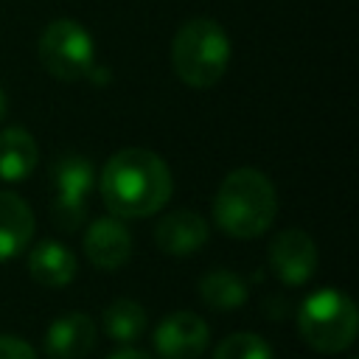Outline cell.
Here are the masks:
<instances>
[{"mask_svg":"<svg viewBox=\"0 0 359 359\" xmlns=\"http://www.w3.org/2000/svg\"><path fill=\"white\" fill-rule=\"evenodd\" d=\"M98 191L112 216L146 219L165 208L174 180L160 154L149 149H121L104 163Z\"/></svg>","mask_w":359,"mask_h":359,"instance_id":"1","label":"cell"},{"mask_svg":"<svg viewBox=\"0 0 359 359\" xmlns=\"http://www.w3.org/2000/svg\"><path fill=\"white\" fill-rule=\"evenodd\" d=\"M278 213L272 180L258 168L230 171L213 199V222L233 238H258L269 230Z\"/></svg>","mask_w":359,"mask_h":359,"instance_id":"2","label":"cell"},{"mask_svg":"<svg viewBox=\"0 0 359 359\" xmlns=\"http://www.w3.org/2000/svg\"><path fill=\"white\" fill-rule=\"evenodd\" d=\"M171 65L182 84L208 90L222 81L230 65V36L210 17L188 20L171 42Z\"/></svg>","mask_w":359,"mask_h":359,"instance_id":"3","label":"cell"},{"mask_svg":"<svg viewBox=\"0 0 359 359\" xmlns=\"http://www.w3.org/2000/svg\"><path fill=\"white\" fill-rule=\"evenodd\" d=\"M297 331L309 348L320 353H342L353 345L359 331L356 306L339 289H317L297 309Z\"/></svg>","mask_w":359,"mask_h":359,"instance_id":"4","label":"cell"},{"mask_svg":"<svg viewBox=\"0 0 359 359\" xmlns=\"http://www.w3.org/2000/svg\"><path fill=\"white\" fill-rule=\"evenodd\" d=\"M39 62L59 81H79L93 73L95 45L76 20H53L39 36Z\"/></svg>","mask_w":359,"mask_h":359,"instance_id":"5","label":"cell"},{"mask_svg":"<svg viewBox=\"0 0 359 359\" xmlns=\"http://www.w3.org/2000/svg\"><path fill=\"white\" fill-rule=\"evenodd\" d=\"M50 185H53V202H50V219L59 230L73 233L87 219V194L95 185V168L84 154H62L50 165Z\"/></svg>","mask_w":359,"mask_h":359,"instance_id":"6","label":"cell"},{"mask_svg":"<svg viewBox=\"0 0 359 359\" xmlns=\"http://www.w3.org/2000/svg\"><path fill=\"white\" fill-rule=\"evenodd\" d=\"M269 266L286 286H303L317 272V244L306 230L289 227L269 241Z\"/></svg>","mask_w":359,"mask_h":359,"instance_id":"7","label":"cell"},{"mask_svg":"<svg viewBox=\"0 0 359 359\" xmlns=\"http://www.w3.org/2000/svg\"><path fill=\"white\" fill-rule=\"evenodd\" d=\"M151 339L160 359H199L210 342V328L194 311H174L160 320Z\"/></svg>","mask_w":359,"mask_h":359,"instance_id":"8","label":"cell"},{"mask_svg":"<svg viewBox=\"0 0 359 359\" xmlns=\"http://www.w3.org/2000/svg\"><path fill=\"white\" fill-rule=\"evenodd\" d=\"M84 255L98 269H121L132 258V236L118 216L95 219L84 233Z\"/></svg>","mask_w":359,"mask_h":359,"instance_id":"9","label":"cell"},{"mask_svg":"<svg viewBox=\"0 0 359 359\" xmlns=\"http://www.w3.org/2000/svg\"><path fill=\"white\" fill-rule=\"evenodd\" d=\"M95 323L81 311H70L48 325L42 345L50 359H84L95 348Z\"/></svg>","mask_w":359,"mask_h":359,"instance_id":"10","label":"cell"},{"mask_svg":"<svg viewBox=\"0 0 359 359\" xmlns=\"http://www.w3.org/2000/svg\"><path fill=\"white\" fill-rule=\"evenodd\" d=\"M208 222L194 210H174L154 227V244L165 255H191L208 244Z\"/></svg>","mask_w":359,"mask_h":359,"instance_id":"11","label":"cell"},{"mask_svg":"<svg viewBox=\"0 0 359 359\" xmlns=\"http://www.w3.org/2000/svg\"><path fill=\"white\" fill-rule=\"evenodd\" d=\"M34 210L11 191H0V261L17 258L34 238Z\"/></svg>","mask_w":359,"mask_h":359,"instance_id":"12","label":"cell"},{"mask_svg":"<svg viewBox=\"0 0 359 359\" xmlns=\"http://www.w3.org/2000/svg\"><path fill=\"white\" fill-rule=\"evenodd\" d=\"M76 269H79L76 255L62 241L45 238L28 252V272L39 286L62 289L76 278Z\"/></svg>","mask_w":359,"mask_h":359,"instance_id":"13","label":"cell"},{"mask_svg":"<svg viewBox=\"0 0 359 359\" xmlns=\"http://www.w3.org/2000/svg\"><path fill=\"white\" fill-rule=\"evenodd\" d=\"M39 163L36 140L22 126H8L0 132V180L22 182L34 174Z\"/></svg>","mask_w":359,"mask_h":359,"instance_id":"14","label":"cell"},{"mask_svg":"<svg viewBox=\"0 0 359 359\" xmlns=\"http://www.w3.org/2000/svg\"><path fill=\"white\" fill-rule=\"evenodd\" d=\"M199 297L205 300V306L216 311H233L247 303L250 286L241 275L230 269H213L199 280Z\"/></svg>","mask_w":359,"mask_h":359,"instance_id":"15","label":"cell"},{"mask_svg":"<svg viewBox=\"0 0 359 359\" xmlns=\"http://www.w3.org/2000/svg\"><path fill=\"white\" fill-rule=\"evenodd\" d=\"M104 334L109 339H118V342H132L137 337H143L146 325H149V317H146V309L129 297H121V300H112L107 309H104Z\"/></svg>","mask_w":359,"mask_h":359,"instance_id":"16","label":"cell"},{"mask_svg":"<svg viewBox=\"0 0 359 359\" xmlns=\"http://www.w3.org/2000/svg\"><path fill=\"white\" fill-rule=\"evenodd\" d=\"M213 359H272V348L264 337L252 331H238L216 345Z\"/></svg>","mask_w":359,"mask_h":359,"instance_id":"17","label":"cell"},{"mask_svg":"<svg viewBox=\"0 0 359 359\" xmlns=\"http://www.w3.org/2000/svg\"><path fill=\"white\" fill-rule=\"evenodd\" d=\"M0 359H36V353L25 339L0 334Z\"/></svg>","mask_w":359,"mask_h":359,"instance_id":"18","label":"cell"},{"mask_svg":"<svg viewBox=\"0 0 359 359\" xmlns=\"http://www.w3.org/2000/svg\"><path fill=\"white\" fill-rule=\"evenodd\" d=\"M107 359H151V356H149V353H143V351H137V348H121V351L109 353Z\"/></svg>","mask_w":359,"mask_h":359,"instance_id":"19","label":"cell"},{"mask_svg":"<svg viewBox=\"0 0 359 359\" xmlns=\"http://www.w3.org/2000/svg\"><path fill=\"white\" fill-rule=\"evenodd\" d=\"M6 118V95H3V90H0V121Z\"/></svg>","mask_w":359,"mask_h":359,"instance_id":"20","label":"cell"}]
</instances>
